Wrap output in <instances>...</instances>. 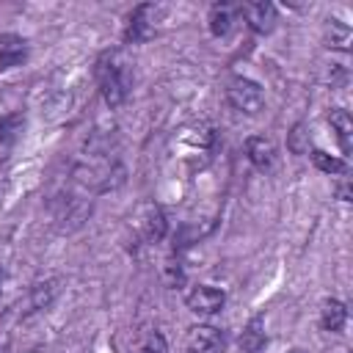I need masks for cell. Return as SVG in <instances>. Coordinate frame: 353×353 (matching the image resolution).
I'll list each match as a JSON object with an SVG mask.
<instances>
[{
	"label": "cell",
	"instance_id": "obj_1",
	"mask_svg": "<svg viewBox=\"0 0 353 353\" xmlns=\"http://www.w3.org/2000/svg\"><path fill=\"white\" fill-rule=\"evenodd\" d=\"M97 83L108 108H121L132 88V69L124 52L110 50L97 61Z\"/></svg>",
	"mask_w": 353,
	"mask_h": 353
},
{
	"label": "cell",
	"instance_id": "obj_2",
	"mask_svg": "<svg viewBox=\"0 0 353 353\" xmlns=\"http://www.w3.org/2000/svg\"><path fill=\"white\" fill-rule=\"evenodd\" d=\"M215 149V132L210 124L196 121V124H185L182 130H176L174 135V152L176 157L190 165V168H201Z\"/></svg>",
	"mask_w": 353,
	"mask_h": 353
},
{
	"label": "cell",
	"instance_id": "obj_3",
	"mask_svg": "<svg viewBox=\"0 0 353 353\" xmlns=\"http://www.w3.org/2000/svg\"><path fill=\"white\" fill-rule=\"evenodd\" d=\"M165 17V8L157 6V3H143L138 6L130 19H127V28H124V41L127 44H146L149 39H154L160 22Z\"/></svg>",
	"mask_w": 353,
	"mask_h": 353
},
{
	"label": "cell",
	"instance_id": "obj_4",
	"mask_svg": "<svg viewBox=\"0 0 353 353\" xmlns=\"http://www.w3.org/2000/svg\"><path fill=\"white\" fill-rule=\"evenodd\" d=\"M226 99L237 113H245V116H256L265 108V91L251 77H234L226 88Z\"/></svg>",
	"mask_w": 353,
	"mask_h": 353
},
{
	"label": "cell",
	"instance_id": "obj_5",
	"mask_svg": "<svg viewBox=\"0 0 353 353\" xmlns=\"http://www.w3.org/2000/svg\"><path fill=\"white\" fill-rule=\"evenodd\" d=\"M165 229H168L165 212L154 201H146V204H141L135 210V215H132V232L138 234L141 243H160L165 237Z\"/></svg>",
	"mask_w": 353,
	"mask_h": 353
},
{
	"label": "cell",
	"instance_id": "obj_6",
	"mask_svg": "<svg viewBox=\"0 0 353 353\" xmlns=\"http://www.w3.org/2000/svg\"><path fill=\"white\" fill-rule=\"evenodd\" d=\"M185 303H188V309H190L193 314L210 317V314H218V312L223 309L226 295H223L221 290L210 287V284H196V287L185 295Z\"/></svg>",
	"mask_w": 353,
	"mask_h": 353
},
{
	"label": "cell",
	"instance_id": "obj_7",
	"mask_svg": "<svg viewBox=\"0 0 353 353\" xmlns=\"http://www.w3.org/2000/svg\"><path fill=\"white\" fill-rule=\"evenodd\" d=\"M185 345L190 353H223L226 336L215 325H193L185 336Z\"/></svg>",
	"mask_w": 353,
	"mask_h": 353
},
{
	"label": "cell",
	"instance_id": "obj_8",
	"mask_svg": "<svg viewBox=\"0 0 353 353\" xmlns=\"http://www.w3.org/2000/svg\"><path fill=\"white\" fill-rule=\"evenodd\" d=\"M237 11L245 17V22H248V28H251L254 33H270L273 25H276V6L268 3V0L245 3V6H240Z\"/></svg>",
	"mask_w": 353,
	"mask_h": 353
},
{
	"label": "cell",
	"instance_id": "obj_9",
	"mask_svg": "<svg viewBox=\"0 0 353 353\" xmlns=\"http://www.w3.org/2000/svg\"><path fill=\"white\" fill-rule=\"evenodd\" d=\"M245 154H248V160H251V165H254L256 171H270L273 163H276V146H273V141L265 138V135H251V138H245Z\"/></svg>",
	"mask_w": 353,
	"mask_h": 353
},
{
	"label": "cell",
	"instance_id": "obj_10",
	"mask_svg": "<svg viewBox=\"0 0 353 353\" xmlns=\"http://www.w3.org/2000/svg\"><path fill=\"white\" fill-rule=\"evenodd\" d=\"M234 17H237V8H234L232 3H215V6L210 8V17H207L210 33H212L215 39L226 36V33L232 30V25H234Z\"/></svg>",
	"mask_w": 353,
	"mask_h": 353
},
{
	"label": "cell",
	"instance_id": "obj_11",
	"mask_svg": "<svg viewBox=\"0 0 353 353\" xmlns=\"http://www.w3.org/2000/svg\"><path fill=\"white\" fill-rule=\"evenodd\" d=\"M345 323H347V309H345V303L336 301V298L323 301V309H320V325H323V331L339 334V331L345 328Z\"/></svg>",
	"mask_w": 353,
	"mask_h": 353
},
{
	"label": "cell",
	"instance_id": "obj_12",
	"mask_svg": "<svg viewBox=\"0 0 353 353\" xmlns=\"http://www.w3.org/2000/svg\"><path fill=\"white\" fill-rule=\"evenodd\" d=\"M265 342H268L265 320H262V314H256V317L248 320V325H245L243 334H240V350H243V353H259V350L265 347Z\"/></svg>",
	"mask_w": 353,
	"mask_h": 353
},
{
	"label": "cell",
	"instance_id": "obj_13",
	"mask_svg": "<svg viewBox=\"0 0 353 353\" xmlns=\"http://www.w3.org/2000/svg\"><path fill=\"white\" fill-rule=\"evenodd\" d=\"M25 55H28V47H25L22 39H17V36L0 39V72L11 69V66H19L25 61Z\"/></svg>",
	"mask_w": 353,
	"mask_h": 353
},
{
	"label": "cell",
	"instance_id": "obj_14",
	"mask_svg": "<svg viewBox=\"0 0 353 353\" xmlns=\"http://www.w3.org/2000/svg\"><path fill=\"white\" fill-rule=\"evenodd\" d=\"M328 124L336 132V138L342 143V152H350V141H353V119H350V113L345 108H334L328 113Z\"/></svg>",
	"mask_w": 353,
	"mask_h": 353
},
{
	"label": "cell",
	"instance_id": "obj_15",
	"mask_svg": "<svg viewBox=\"0 0 353 353\" xmlns=\"http://www.w3.org/2000/svg\"><path fill=\"white\" fill-rule=\"evenodd\" d=\"M325 41H328L331 50H339V52L350 50V41H353L350 25L342 22V19H331V25H328V30H325Z\"/></svg>",
	"mask_w": 353,
	"mask_h": 353
},
{
	"label": "cell",
	"instance_id": "obj_16",
	"mask_svg": "<svg viewBox=\"0 0 353 353\" xmlns=\"http://www.w3.org/2000/svg\"><path fill=\"white\" fill-rule=\"evenodd\" d=\"M58 290H61V281H58V279L39 281V284L30 290V306H33V309H47V306L55 301Z\"/></svg>",
	"mask_w": 353,
	"mask_h": 353
},
{
	"label": "cell",
	"instance_id": "obj_17",
	"mask_svg": "<svg viewBox=\"0 0 353 353\" xmlns=\"http://www.w3.org/2000/svg\"><path fill=\"white\" fill-rule=\"evenodd\" d=\"M312 163L323 171V174H331V176H345L347 174V163H345V157H336V154H328V152H323V149H314L312 152Z\"/></svg>",
	"mask_w": 353,
	"mask_h": 353
},
{
	"label": "cell",
	"instance_id": "obj_18",
	"mask_svg": "<svg viewBox=\"0 0 353 353\" xmlns=\"http://www.w3.org/2000/svg\"><path fill=\"white\" fill-rule=\"evenodd\" d=\"M287 149H290L292 154H306V152H309V132H306L303 124H295V127H292V132H290V138H287Z\"/></svg>",
	"mask_w": 353,
	"mask_h": 353
},
{
	"label": "cell",
	"instance_id": "obj_19",
	"mask_svg": "<svg viewBox=\"0 0 353 353\" xmlns=\"http://www.w3.org/2000/svg\"><path fill=\"white\" fill-rule=\"evenodd\" d=\"M141 353H168V345H165V336L160 331H149L143 345H141Z\"/></svg>",
	"mask_w": 353,
	"mask_h": 353
},
{
	"label": "cell",
	"instance_id": "obj_20",
	"mask_svg": "<svg viewBox=\"0 0 353 353\" xmlns=\"http://www.w3.org/2000/svg\"><path fill=\"white\" fill-rule=\"evenodd\" d=\"M163 273H165V284H168V287H179V284L185 281L182 265H179V262H174V259H171V262H165V270H163Z\"/></svg>",
	"mask_w": 353,
	"mask_h": 353
},
{
	"label": "cell",
	"instance_id": "obj_21",
	"mask_svg": "<svg viewBox=\"0 0 353 353\" xmlns=\"http://www.w3.org/2000/svg\"><path fill=\"white\" fill-rule=\"evenodd\" d=\"M336 196H339V201H350V188H347V179H342V182L336 185Z\"/></svg>",
	"mask_w": 353,
	"mask_h": 353
},
{
	"label": "cell",
	"instance_id": "obj_22",
	"mask_svg": "<svg viewBox=\"0 0 353 353\" xmlns=\"http://www.w3.org/2000/svg\"><path fill=\"white\" fill-rule=\"evenodd\" d=\"M290 353H303V350H290Z\"/></svg>",
	"mask_w": 353,
	"mask_h": 353
}]
</instances>
